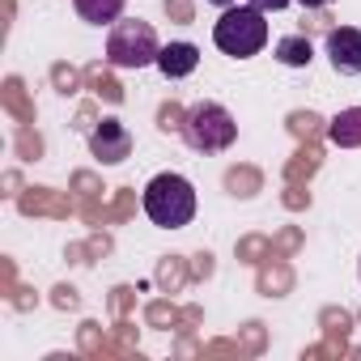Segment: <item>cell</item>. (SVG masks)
<instances>
[{
  "instance_id": "obj_9",
  "label": "cell",
  "mask_w": 361,
  "mask_h": 361,
  "mask_svg": "<svg viewBox=\"0 0 361 361\" xmlns=\"http://www.w3.org/2000/svg\"><path fill=\"white\" fill-rule=\"evenodd\" d=\"M327 136H331V145H340V149H357V145H361V106L340 111V115L331 119Z\"/></svg>"
},
{
  "instance_id": "obj_10",
  "label": "cell",
  "mask_w": 361,
  "mask_h": 361,
  "mask_svg": "<svg viewBox=\"0 0 361 361\" xmlns=\"http://www.w3.org/2000/svg\"><path fill=\"white\" fill-rule=\"evenodd\" d=\"M276 60H281L285 68H306V64L314 60V47H310L306 35H285V39L276 43Z\"/></svg>"
},
{
  "instance_id": "obj_1",
  "label": "cell",
  "mask_w": 361,
  "mask_h": 361,
  "mask_svg": "<svg viewBox=\"0 0 361 361\" xmlns=\"http://www.w3.org/2000/svg\"><path fill=\"white\" fill-rule=\"evenodd\" d=\"M145 213L161 230H183L196 217V188L188 183L183 174H170L166 170V174L149 178V188H145Z\"/></svg>"
},
{
  "instance_id": "obj_8",
  "label": "cell",
  "mask_w": 361,
  "mask_h": 361,
  "mask_svg": "<svg viewBox=\"0 0 361 361\" xmlns=\"http://www.w3.org/2000/svg\"><path fill=\"white\" fill-rule=\"evenodd\" d=\"M73 5H77L81 22H90V26H115L123 18L128 0H73Z\"/></svg>"
},
{
  "instance_id": "obj_12",
  "label": "cell",
  "mask_w": 361,
  "mask_h": 361,
  "mask_svg": "<svg viewBox=\"0 0 361 361\" xmlns=\"http://www.w3.org/2000/svg\"><path fill=\"white\" fill-rule=\"evenodd\" d=\"M302 9H323V5H331V0H298Z\"/></svg>"
},
{
  "instance_id": "obj_11",
  "label": "cell",
  "mask_w": 361,
  "mask_h": 361,
  "mask_svg": "<svg viewBox=\"0 0 361 361\" xmlns=\"http://www.w3.org/2000/svg\"><path fill=\"white\" fill-rule=\"evenodd\" d=\"M247 5H255L259 13H276V9H285L289 0H247Z\"/></svg>"
},
{
  "instance_id": "obj_5",
  "label": "cell",
  "mask_w": 361,
  "mask_h": 361,
  "mask_svg": "<svg viewBox=\"0 0 361 361\" xmlns=\"http://www.w3.org/2000/svg\"><path fill=\"white\" fill-rule=\"evenodd\" d=\"M90 153L102 161V166H115L132 153V132L119 123V119H102L94 132H90Z\"/></svg>"
},
{
  "instance_id": "obj_6",
  "label": "cell",
  "mask_w": 361,
  "mask_h": 361,
  "mask_svg": "<svg viewBox=\"0 0 361 361\" xmlns=\"http://www.w3.org/2000/svg\"><path fill=\"white\" fill-rule=\"evenodd\" d=\"M327 60H331L336 73L357 77V73H361V30H353V26L331 30V35H327Z\"/></svg>"
},
{
  "instance_id": "obj_3",
  "label": "cell",
  "mask_w": 361,
  "mask_h": 361,
  "mask_svg": "<svg viewBox=\"0 0 361 361\" xmlns=\"http://www.w3.org/2000/svg\"><path fill=\"white\" fill-rule=\"evenodd\" d=\"M234 136H238V123L221 102H196L183 115V140L196 153H221L234 145Z\"/></svg>"
},
{
  "instance_id": "obj_13",
  "label": "cell",
  "mask_w": 361,
  "mask_h": 361,
  "mask_svg": "<svg viewBox=\"0 0 361 361\" xmlns=\"http://www.w3.org/2000/svg\"><path fill=\"white\" fill-rule=\"evenodd\" d=\"M209 5H221V9H230V5H234V0H209Z\"/></svg>"
},
{
  "instance_id": "obj_14",
  "label": "cell",
  "mask_w": 361,
  "mask_h": 361,
  "mask_svg": "<svg viewBox=\"0 0 361 361\" xmlns=\"http://www.w3.org/2000/svg\"><path fill=\"white\" fill-rule=\"evenodd\" d=\"M357 272H361V264H357Z\"/></svg>"
},
{
  "instance_id": "obj_7",
  "label": "cell",
  "mask_w": 361,
  "mask_h": 361,
  "mask_svg": "<svg viewBox=\"0 0 361 361\" xmlns=\"http://www.w3.org/2000/svg\"><path fill=\"white\" fill-rule=\"evenodd\" d=\"M157 68H161V77H170V81L192 77V73L200 68V47H196V43H166V47L157 51Z\"/></svg>"
},
{
  "instance_id": "obj_2",
  "label": "cell",
  "mask_w": 361,
  "mask_h": 361,
  "mask_svg": "<svg viewBox=\"0 0 361 361\" xmlns=\"http://www.w3.org/2000/svg\"><path fill=\"white\" fill-rule=\"evenodd\" d=\"M213 43L234 60H251V56H259L268 47V22H264V13L255 5H243V9L230 5L221 13V22L213 26Z\"/></svg>"
},
{
  "instance_id": "obj_4",
  "label": "cell",
  "mask_w": 361,
  "mask_h": 361,
  "mask_svg": "<svg viewBox=\"0 0 361 361\" xmlns=\"http://www.w3.org/2000/svg\"><path fill=\"white\" fill-rule=\"evenodd\" d=\"M157 35L149 22L132 18V22H115L111 26V39H106V60L115 68H145V64H157Z\"/></svg>"
}]
</instances>
